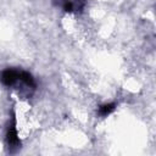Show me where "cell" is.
I'll list each match as a JSON object with an SVG mask.
<instances>
[{"instance_id":"3","label":"cell","mask_w":156,"mask_h":156,"mask_svg":"<svg viewBox=\"0 0 156 156\" xmlns=\"http://www.w3.org/2000/svg\"><path fill=\"white\" fill-rule=\"evenodd\" d=\"M20 79L28 87H35V83H34V79L33 77L28 73V72H20Z\"/></svg>"},{"instance_id":"2","label":"cell","mask_w":156,"mask_h":156,"mask_svg":"<svg viewBox=\"0 0 156 156\" xmlns=\"http://www.w3.org/2000/svg\"><path fill=\"white\" fill-rule=\"evenodd\" d=\"M6 139H7V144L10 145V147H18V145H20V139H18V136H17V130H16V128H15V123L9 128Z\"/></svg>"},{"instance_id":"4","label":"cell","mask_w":156,"mask_h":156,"mask_svg":"<svg viewBox=\"0 0 156 156\" xmlns=\"http://www.w3.org/2000/svg\"><path fill=\"white\" fill-rule=\"evenodd\" d=\"M116 108V104H105L99 107V115L100 116H107Z\"/></svg>"},{"instance_id":"1","label":"cell","mask_w":156,"mask_h":156,"mask_svg":"<svg viewBox=\"0 0 156 156\" xmlns=\"http://www.w3.org/2000/svg\"><path fill=\"white\" fill-rule=\"evenodd\" d=\"M0 79H1L2 84L10 87V85L15 84L17 79H20V72L16 71V69H11V68L5 69V71L1 73V78H0Z\"/></svg>"}]
</instances>
